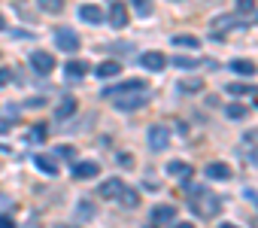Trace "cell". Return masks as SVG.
I'll use <instances>...</instances> for the list:
<instances>
[{
  "label": "cell",
  "mask_w": 258,
  "mask_h": 228,
  "mask_svg": "<svg viewBox=\"0 0 258 228\" xmlns=\"http://www.w3.org/2000/svg\"><path fill=\"white\" fill-rule=\"evenodd\" d=\"M192 210H195V216H200V219H212V216L222 210V201L212 198V195H200V198L192 201Z\"/></svg>",
  "instance_id": "6da1fadb"
},
{
  "label": "cell",
  "mask_w": 258,
  "mask_h": 228,
  "mask_svg": "<svg viewBox=\"0 0 258 228\" xmlns=\"http://www.w3.org/2000/svg\"><path fill=\"white\" fill-rule=\"evenodd\" d=\"M146 137H149V149L152 152H164L167 143H170V131H167V125H149Z\"/></svg>",
  "instance_id": "7a4b0ae2"
},
{
  "label": "cell",
  "mask_w": 258,
  "mask_h": 228,
  "mask_svg": "<svg viewBox=\"0 0 258 228\" xmlns=\"http://www.w3.org/2000/svg\"><path fill=\"white\" fill-rule=\"evenodd\" d=\"M55 46H58L61 52H79V33L70 31V28H58L55 31Z\"/></svg>",
  "instance_id": "3957f363"
},
{
  "label": "cell",
  "mask_w": 258,
  "mask_h": 228,
  "mask_svg": "<svg viewBox=\"0 0 258 228\" xmlns=\"http://www.w3.org/2000/svg\"><path fill=\"white\" fill-rule=\"evenodd\" d=\"M125 192V182H121L119 177L113 179H104L100 182V189H97V198H106V201H119V195Z\"/></svg>",
  "instance_id": "277c9868"
},
{
  "label": "cell",
  "mask_w": 258,
  "mask_h": 228,
  "mask_svg": "<svg viewBox=\"0 0 258 228\" xmlns=\"http://www.w3.org/2000/svg\"><path fill=\"white\" fill-rule=\"evenodd\" d=\"M30 64H33V70H37L40 76H49L55 70V55H49V52H30Z\"/></svg>",
  "instance_id": "5b68a950"
},
{
  "label": "cell",
  "mask_w": 258,
  "mask_h": 228,
  "mask_svg": "<svg viewBox=\"0 0 258 228\" xmlns=\"http://www.w3.org/2000/svg\"><path fill=\"white\" fill-rule=\"evenodd\" d=\"M137 91H146V79H128V82H119L116 88H106L104 95L106 98H113V95H137Z\"/></svg>",
  "instance_id": "8992f818"
},
{
  "label": "cell",
  "mask_w": 258,
  "mask_h": 228,
  "mask_svg": "<svg viewBox=\"0 0 258 228\" xmlns=\"http://www.w3.org/2000/svg\"><path fill=\"white\" fill-rule=\"evenodd\" d=\"M146 104H149V98H146V91H137V95H121V98L116 100V107H119L121 113L140 110V107H146Z\"/></svg>",
  "instance_id": "52a82bcc"
},
{
  "label": "cell",
  "mask_w": 258,
  "mask_h": 228,
  "mask_svg": "<svg viewBox=\"0 0 258 228\" xmlns=\"http://www.w3.org/2000/svg\"><path fill=\"white\" fill-rule=\"evenodd\" d=\"M73 216H76V222H94V216H97L94 201H91V198H79V201H76Z\"/></svg>",
  "instance_id": "ba28073f"
},
{
  "label": "cell",
  "mask_w": 258,
  "mask_h": 228,
  "mask_svg": "<svg viewBox=\"0 0 258 228\" xmlns=\"http://www.w3.org/2000/svg\"><path fill=\"white\" fill-rule=\"evenodd\" d=\"M152 222L155 225L176 222V207H173V204H158V207H152Z\"/></svg>",
  "instance_id": "9c48e42d"
},
{
  "label": "cell",
  "mask_w": 258,
  "mask_h": 228,
  "mask_svg": "<svg viewBox=\"0 0 258 228\" xmlns=\"http://www.w3.org/2000/svg\"><path fill=\"white\" fill-rule=\"evenodd\" d=\"M140 64L146 67V70H164V64H167V55H164V52H143Z\"/></svg>",
  "instance_id": "30bf717a"
},
{
  "label": "cell",
  "mask_w": 258,
  "mask_h": 228,
  "mask_svg": "<svg viewBox=\"0 0 258 228\" xmlns=\"http://www.w3.org/2000/svg\"><path fill=\"white\" fill-rule=\"evenodd\" d=\"M97 174H100L97 162H76V164H73V177H76V179H91V177H97Z\"/></svg>",
  "instance_id": "8fae6325"
},
{
  "label": "cell",
  "mask_w": 258,
  "mask_h": 228,
  "mask_svg": "<svg viewBox=\"0 0 258 228\" xmlns=\"http://www.w3.org/2000/svg\"><path fill=\"white\" fill-rule=\"evenodd\" d=\"M207 177L225 182V179H231V167H228L225 162H210V164H207Z\"/></svg>",
  "instance_id": "7c38bea8"
},
{
  "label": "cell",
  "mask_w": 258,
  "mask_h": 228,
  "mask_svg": "<svg viewBox=\"0 0 258 228\" xmlns=\"http://www.w3.org/2000/svg\"><path fill=\"white\" fill-rule=\"evenodd\" d=\"M79 18L88 21V25H100V21H104V9H100V6H91V3H85V6H79Z\"/></svg>",
  "instance_id": "4fadbf2b"
},
{
  "label": "cell",
  "mask_w": 258,
  "mask_h": 228,
  "mask_svg": "<svg viewBox=\"0 0 258 228\" xmlns=\"http://www.w3.org/2000/svg\"><path fill=\"white\" fill-rule=\"evenodd\" d=\"M88 70H91V64H88V61H76V58H70V61L64 64V73H67V76H73V79H82Z\"/></svg>",
  "instance_id": "5bb4252c"
},
{
  "label": "cell",
  "mask_w": 258,
  "mask_h": 228,
  "mask_svg": "<svg viewBox=\"0 0 258 228\" xmlns=\"http://www.w3.org/2000/svg\"><path fill=\"white\" fill-rule=\"evenodd\" d=\"M109 25H113V28H125L128 25V9H125V3H113V6H109Z\"/></svg>",
  "instance_id": "9a60e30c"
},
{
  "label": "cell",
  "mask_w": 258,
  "mask_h": 228,
  "mask_svg": "<svg viewBox=\"0 0 258 228\" xmlns=\"http://www.w3.org/2000/svg\"><path fill=\"white\" fill-rule=\"evenodd\" d=\"M94 73H97L100 79L121 76V64H119V61H104V64H97V67H94Z\"/></svg>",
  "instance_id": "2e32d148"
},
{
  "label": "cell",
  "mask_w": 258,
  "mask_h": 228,
  "mask_svg": "<svg viewBox=\"0 0 258 228\" xmlns=\"http://www.w3.org/2000/svg\"><path fill=\"white\" fill-rule=\"evenodd\" d=\"M33 164H37L46 177H58V162H55L52 155H37V158H33Z\"/></svg>",
  "instance_id": "e0dca14e"
},
{
  "label": "cell",
  "mask_w": 258,
  "mask_h": 228,
  "mask_svg": "<svg viewBox=\"0 0 258 228\" xmlns=\"http://www.w3.org/2000/svg\"><path fill=\"white\" fill-rule=\"evenodd\" d=\"M167 174H170L173 179H185L188 174H192V164L179 162V158H176V162H167Z\"/></svg>",
  "instance_id": "ac0fdd59"
},
{
  "label": "cell",
  "mask_w": 258,
  "mask_h": 228,
  "mask_svg": "<svg viewBox=\"0 0 258 228\" xmlns=\"http://www.w3.org/2000/svg\"><path fill=\"white\" fill-rule=\"evenodd\" d=\"M231 28H243V21H237L234 16H219V18H212V33H216V31H231Z\"/></svg>",
  "instance_id": "d6986e66"
},
{
  "label": "cell",
  "mask_w": 258,
  "mask_h": 228,
  "mask_svg": "<svg viewBox=\"0 0 258 228\" xmlns=\"http://www.w3.org/2000/svg\"><path fill=\"white\" fill-rule=\"evenodd\" d=\"M173 46H179V49H200V40L195 37V33H176Z\"/></svg>",
  "instance_id": "ffe728a7"
},
{
  "label": "cell",
  "mask_w": 258,
  "mask_h": 228,
  "mask_svg": "<svg viewBox=\"0 0 258 228\" xmlns=\"http://www.w3.org/2000/svg\"><path fill=\"white\" fill-rule=\"evenodd\" d=\"M76 113V98H64L58 107H55V119H67Z\"/></svg>",
  "instance_id": "44dd1931"
},
{
  "label": "cell",
  "mask_w": 258,
  "mask_h": 228,
  "mask_svg": "<svg viewBox=\"0 0 258 228\" xmlns=\"http://www.w3.org/2000/svg\"><path fill=\"white\" fill-rule=\"evenodd\" d=\"M231 70L240 73V76H252V73H255V64L246 61V58H237V61H231Z\"/></svg>",
  "instance_id": "7402d4cb"
},
{
  "label": "cell",
  "mask_w": 258,
  "mask_h": 228,
  "mask_svg": "<svg viewBox=\"0 0 258 228\" xmlns=\"http://www.w3.org/2000/svg\"><path fill=\"white\" fill-rule=\"evenodd\" d=\"M119 201L125 204L128 210H134V207H137V204H140V192H137V189H125V192H121V195H119Z\"/></svg>",
  "instance_id": "603a6c76"
},
{
  "label": "cell",
  "mask_w": 258,
  "mask_h": 228,
  "mask_svg": "<svg viewBox=\"0 0 258 228\" xmlns=\"http://www.w3.org/2000/svg\"><path fill=\"white\" fill-rule=\"evenodd\" d=\"M228 95H234V98L255 95V85H249V82H231V85H228Z\"/></svg>",
  "instance_id": "cb8c5ba5"
},
{
  "label": "cell",
  "mask_w": 258,
  "mask_h": 228,
  "mask_svg": "<svg viewBox=\"0 0 258 228\" xmlns=\"http://www.w3.org/2000/svg\"><path fill=\"white\" fill-rule=\"evenodd\" d=\"M225 113H228V119H234V122H240V119L249 116V110H246L243 104H228V107H225Z\"/></svg>",
  "instance_id": "d4e9b609"
},
{
  "label": "cell",
  "mask_w": 258,
  "mask_h": 228,
  "mask_svg": "<svg viewBox=\"0 0 258 228\" xmlns=\"http://www.w3.org/2000/svg\"><path fill=\"white\" fill-rule=\"evenodd\" d=\"M55 152H58V158H67V162H76V146H70V143H61Z\"/></svg>",
  "instance_id": "484cf974"
},
{
  "label": "cell",
  "mask_w": 258,
  "mask_h": 228,
  "mask_svg": "<svg viewBox=\"0 0 258 228\" xmlns=\"http://www.w3.org/2000/svg\"><path fill=\"white\" fill-rule=\"evenodd\" d=\"M40 9H46V13H61L64 3L61 0H40Z\"/></svg>",
  "instance_id": "4316f807"
},
{
  "label": "cell",
  "mask_w": 258,
  "mask_h": 228,
  "mask_svg": "<svg viewBox=\"0 0 258 228\" xmlns=\"http://www.w3.org/2000/svg\"><path fill=\"white\" fill-rule=\"evenodd\" d=\"M30 137H33V140H46V137H49V128H46V125H37V128L30 131Z\"/></svg>",
  "instance_id": "83f0119b"
},
{
  "label": "cell",
  "mask_w": 258,
  "mask_h": 228,
  "mask_svg": "<svg viewBox=\"0 0 258 228\" xmlns=\"http://www.w3.org/2000/svg\"><path fill=\"white\" fill-rule=\"evenodd\" d=\"M134 13H137V16H152V6L143 3V0H137V3H134Z\"/></svg>",
  "instance_id": "f1b7e54d"
},
{
  "label": "cell",
  "mask_w": 258,
  "mask_h": 228,
  "mask_svg": "<svg viewBox=\"0 0 258 228\" xmlns=\"http://www.w3.org/2000/svg\"><path fill=\"white\" fill-rule=\"evenodd\" d=\"M182 88H185V91H200V88H204V82H200V79H185Z\"/></svg>",
  "instance_id": "f546056e"
},
{
  "label": "cell",
  "mask_w": 258,
  "mask_h": 228,
  "mask_svg": "<svg viewBox=\"0 0 258 228\" xmlns=\"http://www.w3.org/2000/svg\"><path fill=\"white\" fill-rule=\"evenodd\" d=\"M9 76H13V70H9V67H0V88L13 82V79H9Z\"/></svg>",
  "instance_id": "4dcf8cb0"
},
{
  "label": "cell",
  "mask_w": 258,
  "mask_h": 228,
  "mask_svg": "<svg viewBox=\"0 0 258 228\" xmlns=\"http://www.w3.org/2000/svg\"><path fill=\"white\" fill-rule=\"evenodd\" d=\"M173 64H176V67H185V70H188V67H195L197 61H195V58H182V55H179V58H173Z\"/></svg>",
  "instance_id": "1f68e13d"
},
{
  "label": "cell",
  "mask_w": 258,
  "mask_h": 228,
  "mask_svg": "<svg viewBox=\"0 0 258 228\" xmlns=\"http://www.w3.org/2000/svg\"><path fill=\"white\" fill-rule=\"evenodd\" d=\"M252 9H255L252 0H237V13H252Z\"/></svg>",
  "instance_id": "d6a6232c"
},
{
  "label": "cell",
  "mask_w": 258,
  "mask_h": 228,
  "mask_svg": "<svg viewBox=\"0 0 258 228\" xmlns=\"http://www.w3.org/2000/svg\"><path fill=\"white\" fill-rule=\"evenodd\" d=\"M0 228H15V222L9 219V216H0Z\"/></svg>",
  "instance_id": "836d02e7"
},
{
  "label": "cell",
  "mask_w": 258,
  "mask_h": 228,
  "mask_svg": "<svg viewBox=\"0 0 258 228\" xmlns=\"http://www.w3.org/2000/svg\"><path fill=\"white\" fill-rule=\"evenodd\" d=\"M243 140H246V143H258V131H246Z\"/></svg>",
  "instance_id": "e575fe53"
},
{
  "label": "cell",
  "mask_w": 258,
  "mask_h": 228,
  "mask_svg": "<svg viewBox=\"0 0 258 228\" xmlns=\"http://www.w3.org/2000/svg\"><path fill=\"white\" fill-rule=\"evenodd\" d=\"M9 128H13V125H9L6 119H0V134H9Z\"/></svg>",
  "instance_id": "d590c367"
},
{
  "label": "cell",
  "mask_w": 258,
  "mask_h": 228,
  "mask_svg": "<svg viewBox=\"0 0 258 228\" xmlns=\"http://www.w3.org/2000/svg\"><path fill=\"white\" fill-rule=\"evenodd\" d=\"M119 162L125 164V167H131V164H134V158H131V155H119Z\"/></svg>",
  "instance_id": "8d00e7d4"
},
{
  "label": "cell",
  "mask_w": 258,
  "mask_h": 228,
  "mask_svg": "<svg viewBox=\"0 0 258 228\" xmlns=\"http://www.w3.org/2000/svg\"><path fill=\"white\" fill-rule=\"evenodd\" d=\"M170 228H195V225H192V222H173Z\"/></svg>",
  "instance_id": "74e56055"
},
{
  "label": "cell",
  "mask_w": 258,
  "mask_h": 228,
  "mask_svg": "<svg viewBox=\"0 0 258 228\" xmlns=\"http://www.w3.org/2000/svg\"><path fill=\"white\" fill-rule=\"evenodd\" d=\"M0 207H9V198L6 195H0Z\"/></svg>",
  "instance_id": "f35d334b"
},
{
  "label": "cell",
  "mask_w": 258,
  "mask_h": 228,
  "mask_svg": "<svg viewBox=\"0 0 258 228\" xmlns=\"http://www.w3.org/2000/svg\"><path fill=\"white\" fill-rule=\"evenodd\" d=\"M252 162H255V167H258V149H255V152H252Z\"/></svg>",
  "instance_id": "ab89813d"
},
{
  "label": "cell",
  "mask_w": 258,
  "mask_h": 228,
  "mask_svg": "<svg viewBox=\"0 0 258 228\" xmlns=\"http://www.w3.org/2000/svg\"><path fill=\"white\" fill-rule=\"evenodd\" d=\"M219 228H237V225H228V222H222V225H219Z\"/></svg>",
  "instance_id": "60d3db41"
},
{
  "label": "cell",
  "mask_w": 258,
  "mask_h": 228,
  "mask_svg": "<svg viewBox=\"0 0 258 228\" xmlns=\"http://www.w3.org/2000/svg\"><path fill=\"white\" fill-rule=\"evenodd\" d=\"M55 228H70V225H55Z\"/></svg>",
  "instance_id": "b9f144b4"
},
{
  "label": "cell",
  "mask_w": 258,
  "mask_h": 228,
  "mask_svg": "<svg viewBox=\"0 0 258 228\" xmlns=\"http://www.w3.org/2000/svg\"><path fill=\"white\" fill-rule=\"evenodd\" d=\"M0 28H3V16H0Z\"/></svg>",
  "instance_id": "7bdbcfd3"
},
{
  "label": "cell",
  "mask_w": 258,
  "mask_h": 228,
  "mask_svg": "<svg viewBox=\"0 0 258 228\" xmlns=\"http://www.w3.org/2000/svg\"><path fill=\"white\" fill-rule=\"evenodd\" d=\"M255 21H258V16H255Z\"/></svg>",
  "instance_id": "ee69618b"
}]
</instances>
